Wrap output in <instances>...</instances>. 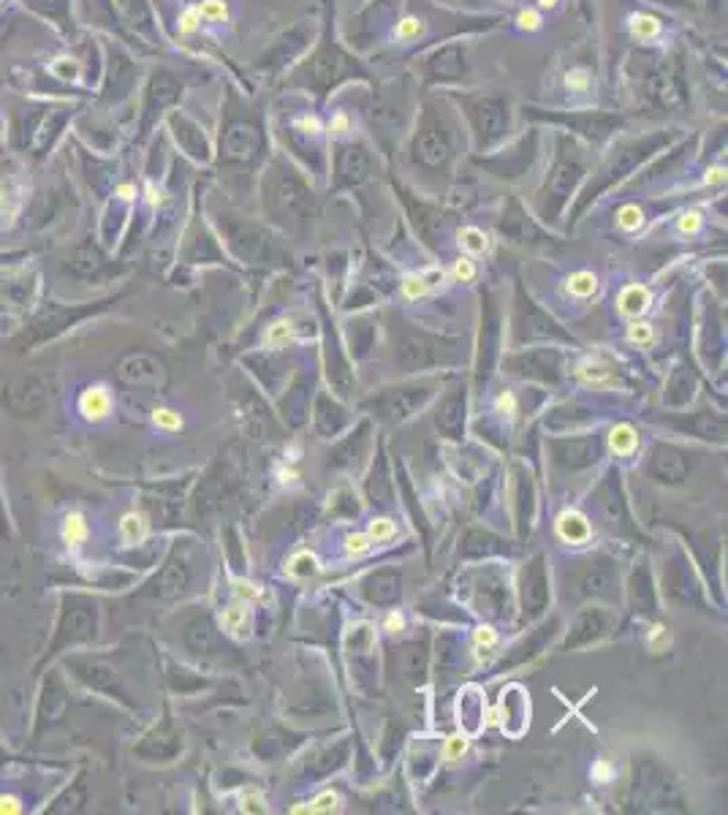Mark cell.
Listing matches in <instances>:
<instances>
[{"instance_id":"e575fe53","label":"cell","mask_w":728,"mask_h":815,"mask_svg":"<svg viewBox=\"0 0 728 815\" xmlns=\"http://www.w3.org/2000/svg\"><path fill=\"white\" fill-rule=\"evenodd\" d=\"M576 372H579V378L584 384H604V381H609V370L604 365H598V362H582Z\"/></svg>"},{"instance_id":"ac0fdd59","label":"cell","mask_w":728,"mask_h":815,"mask_svg":"<svg viewBox=\"0 0 728 815\" xmlns=\"http://www.w3.org/2000/svg\"><path fill=\"white\" fill-rule=\"evenodd\" d=\"M649 302H652V294H649V288L642 283L625 285L623 294H620V299H617L620 313H623V315H630V318L644 315L647 310H649Z\"/></svg>"},{"instance_id":"2e32d148","label":"cell","mask_w":728,"mask_h":815,"mask_svg":"<svg viewBox=\"0 0 728 815\" xmlns=\"http://www.w3.org/2000/svg\"><path fill=\"white\" fill-rule=\"evenodd\" d=\"M443 269L440 266H430V269H424V272H413V275H408L405 280H402V294H405V299H421V296H427L435 285L443 283Z\"/></svg>"},{"instance_id":"f1b7e54d","label":"cell","mask_w":728,"mask_h":815,"mask_svg":"<svg viewBox=\"0 0 728 815\" xmlns=\"http://www.w3.org/2000/svg\"><path fill=\"white\" fill-rule=\"evenodd\" d=\"M701 226H704V212H701L699 207H693V209H685V212L677 218V231H680V234H685V237H693V234H699V231H701Z\"/></svg>"},{"instance_id":"277c9868","label":"cell","mask_w":728,"mask_h":815,"mask_svg":"<svg viewBox=\"0 0 728 815\" xmlns=\"http://www.w3.org/2000/svg\"><path fill=\"white\" fill-rule=\"evenodd\" d=\"M264 152H270L267 115L229 93V109L223 112L220 125V158L248 166L261 161Z\"/></svg>"},{"instance_id":"7c38bea8","label":"cell","mask_w":728,"mask_h":815,"mask_svg":"<svg viewBox=\"0 0 728 815\" xmlns=\"http://www.w3.org/2000/svg\"><path fill=\"white\" fill-rule=\"evenodd\" d=\"M625 33L630 36V41H636L639 46H655L658 41H663L668 25L663 17H658L655 11L647 8H630L623 17Z\"/></svg>"},{"instance_id":"d4e9b609","label":"cell","mask_w":728,"mask_h":815,"mask_svg":"<svg viewBox=\"0 0 728 815\" xmlns=\"http://www.w3.org/2000/svg\"><path fill=\"white\" fill-rule=\"evenodd\" d=\"M120 535H123L128 544H139L142 538L147 535V519L142 514L131 511L120 519Z\"/></svg>"},{"instance_id":"ab89813d","label":"cell","mask_w":728,"mask_h":815,"mask_svg":"<svg viewBox=\"0 0 728 815\" xmlns=\"http://www.w3.org/2000/svg\"><path fill=\"white\" fill-rule=\"evenodd\" d=\"M231 585H234V595H237V601H253V598L261 595L258 587H256L253 582H245V579H234Z\"/></svg>"},{"instance_id":"d590c367","label":"cell","mask_w":728,"mask_h":815,"mask_svg":"<svg viewBox=\"0 0 728 815\" xmlns=\"http://www.w3.org/2000/svg\"><path fill=\"white\" fill-rule=\"evenodd\" d=\"M628 340H630L633 346H652L655 332H652V326L644 324V321H633V324L628 326Z\"/></svg>"},{"instance_id":"4dcf8cb0","label":"cell","mask_w":728,"mask_h":815,"mask_svg":"<svg viewBox=\"0 0 728 815\" xmlns=\"http://www.w3.org/2000/svg\"><path fill=\"white\" fill-rule=\"evenodd\" d=\"M397 533V525L392 522V519H373L370 522V528H367V538L370 541H375V544H383V541H389V538H395Z\"/></svg>"},{"instance_id":"cb8c5ba5","label":"cell","mask_w":728,"mask_h":815,"mask_svg":"<svg viewBox=\"0 0 728 815\" xmlns=\"http://www.w3.org/2000/svg\"><path fill=\"white\" fill-rule=\"evenodd\" d=\"M614 221H617V228H623V231H628V234H633V231H639V228L647 223V215L639 204H623V207L617 209Z\"/></svg>"},{"instance_id":"9c48e42d","label":"cell","mask_w":728,"mask_h":815,"mask_svg":"<svg viewBox=\"0 0 728 815\" xmlns=\"http://www.w3.org/2000/svg\"><path fill=\"white\" fill-rule=\"evenodd\" d=\"M315 30H318V25H315L312 20L296 22L291 30H286L280 39H274V44L267 46L264 55L253 63V65H256L258 71H264V74H277V71L289 68L296 58H302V55L312 46Z\"/></svg>"},{"instance_id":"9a60e30c","label":"cell","mask_w":728,"mask_h":815,"mask_svg":"<svg viewBox=\"0 0 728 815\" xmlns=\"http://www.w3.org/2000/svg\"><path fill=\"white\" fill-rule=\"evenodd\" d=\"M112 410V394L106 386H90L79 394V413L87 422H101Z\"/></svg>"},{"instance_id":"4316f807","label":"cell","mask_w":728,"mask_h":815,"mask_svg":"<svg viewBox=\"0 0 728 815\" xmlns=\"http://www.w3.org/2000/svg\"><path fill=\"white\" fill-rule=\"evenodd\" d=\"M245 622H248V614H245V604L242 601H234L229 609H223V614H220V625L231 636H239L242 628H245Z\"/></svg>"},{"instance_id":"44dd1931","label":"cell","mask_w":728,"mask_h":815,"mask_svg":"<svg viewBox=\"0 0 728 815\" xmlns=\"http://www.w3.org/2000/svg\"><path fill=\"white\" fill-rule=\"evenodd\" d=\"M565 291H568L571 296H576V299H590V296H595V291H598V275L590 272V269H579V272L568 275V280H565Z\"/></svg>"},{"instance_id":"3957f363","label":"cell","mask_w":728,"mask_h":815,"mask_svg":"<svg viewBox=\"0 0 728 815\" xmlns=\"http://www.w3.org/2000/svg\"><path fill=\"white\" fill-rule=\"evenodd\" d=\"M449 96L459 103V117L468 120V131L473 136L476 152H492L511 136L514 109H511L508 96L492 93V90H479V93L451 90Z\"/></svg>"},{"instance_id":"f546056e","label":"cell","mask_w":728,"mask_h":815,"mask_svg":"<svg viewBox=\"0 0 728 815\" xmlns=\"http://www.w3.org/2000/svg\"><path fill=\"white\" fill-rule=\"evenodd\" d=\"M293 337V324L291 321H277V324L270 326L267 332V346L270 348H283L289 346V340Z\"/></svg>"},{"instance_id":"ba28073f","label":"cell","mask_w":728,"mask_h":815,"mask_svg":"<svg viewBox=\"0 0 728 815\" xmlns=\"http://www.w3.org/2000/svg\"><path fill=\"white\" fill-rule=\"evenodd\" d=\"M465 44L462 41H451L430 49L421 60H416V74L427 87L435 84H459L468 74V63H465Z\"/></svg>"},{"instance_id":"8fae6325","label":"cell","mask_w":728,"mask_h":815,"mask_svg":"<svg viewBox=\"0 0 728 815\" xmlns=\"http://www.w3.org/2000/svg\"><path fill=\"white\" fill-rule=\"evenodd\" d=\"M367 109V106H364ZM364 109L359 106H351L348 98L337 96V101L329 103V112H326V136L329 142H345V139H356L359 128H362V115Z\"/></svg>"},{"instance_id":"d6986e66","label":"cell","mask_w":728,"mask_h":815,"mask_svg":"<svg viewBox=\"0 0 728 815\" xmlns=\"http://www.w3.org/2000/svg\"><path fill=\"white\" fill-rule=\"evenodd\" d=\"M196 11L199 22H209V25H223L231 20V0H199L190 6Z\"/></svg>"},{"instance_id":"b9f144b4","label":"cell","mask_w":728,"mask_h":815,"mask_svg":"<svg viewBox=\"0 0 728 815\" xmlns=\"http://www.w3.org/2000/svg\"><path fill=\"white\" fill-rule=\"evenodd\" d=\"M495 408H498L500 413L514 416V410H517V400H514V394H511V391H503L498 400H495Z\"/></svg>"},{"instance_id":"4fadbf2b","label":"cell","mask_w":728,"mask_h":815,"mask_svg":"<svg viewBox=\"0 0 728 815\" xmlns=\"http://www.w3.org/2000/svg\"><path fill=\"white\" fill-rule=\"evenodd\" d=\"M562 87H565V96L574 103H587L590 98H595V93H598L595 74H593V68L587 63H574L562 74Z\"/></svg>"},{"instance_id":"30bf717a","label":"cell","mask_w":728,"mask_h":815,"mask_svg":"<svg viewBox=\"0 0 728 815\" xmlns=\"http://www.w3.org/2000/svg\"><path fill=\"white\" fill-rule=\"evenodd\" d=\"M373 166V147L367 142H362L359 136L356 139H345V142H334V169H337V177H345V180H364L367 171Z\"/></svg>"},{"instance_id":"7402d4cb","label":"cell","mask_w":728,"mask_h":815,"mask_svg":"<svg viewBox=\"0 0 728 815\" xmlns=\"http://www.w3.org/2000/svg\"><path fill=\"white\" fill-rule=\"evenodd\" d=\"M609 448L617 454V457H628L639 448V432L630 427V424H617V427L609 432Z\"/></svg>"},{"instance_id":"484cf974","label":"cell","mask_w":728,"mask_h":815,"mask_svg":"<svg viewBox=\"0 0 728 815\" xmlns=\"http://www.w3.org/2000/svg\"><path fill=\"white\" fill-rule=\"evenodd\" d=\"M340 810V796L334 794V791H324V794L318 796V799H312L310 804H296V807H291L293 815L299 813H337Z\"/></svg>"},{"instance_id":"e0dca14e","label":"cell","mask_w":728,"mask_h":815,"mask_svg":"<svg viewBox=\"0 0 728 815\" xmlns=\"http://www.w3.org/2000/svg\"><path fill=\"white\" fill-rule=\"evenodd\" d=\"M590 522L584 519L579 511H562L557 516V535L565 544H584L590 538Z\"/></svg>"},{"instance_id":"52a82bcc","label":"cell","mask_w":728,"mask_h":815,"mask_svg":"<svg viewBox=\"0 0 728 815\" xmlns=\"http://www.w3.org/2000/svg\"><path fill=\"white\" fill-rule=\"evenodd\" d=\"M533 117H541L546 122H557L562 128L571 131V136H579L590 144H601L609 136H614L625 120L620 115L611 112H601V109H571V112H533Z\"/></svg>"},{"instance_id":"7dc6e473","label":"cell","mask_w":728,"mask_h":815,"mask_svg":"<svg viewBox=\"0 0 728 815\" xmlns=\"http://www.w3.org/2000/svg\"><path fill=\"white\" fill-rule=\"evenodd\" d=\"M536 8H538V11H549V14H552V11H560L562 0H536Z\"/></svg>"},{"instance_id":"bcb514c9","label":"cell","mask_w":728,"mask_h":815,"mask_svg":"<svg viewBox=\"0 0 728 815\" xmlns=\"http://www.w3.org/2000/svg\"><path fill=\"white\" fill-rule=\"evenodd\" d=\"M593 777H595V780H601V783H606V780L611 777V767H609L606 761L595 764V769H593Z\"/></svg>"},{"instance_id":"ffe728a7","label":"cell","mask_w":728,"mask_h":815,"mask_svg":"<svg viewBox=\"0 0 728 815\" xmlns=\"http://www.w3.org/2000/svg\"><path fill=\"white\" fill-rule=\"evenodd\" d=\"M60 535H62V544H65L68 549H77V547L82 544L84 538H87V519H84L82 511H71V514H65Z\"/></svg>"},{"instance_id":"7a4b0ae2","label":"cell","mask_w":728,"mask_h":815,"mask_svg":"<svg viewBox=\"0 0 728 815\" xmlns=\"http://www.w3.org/2000/svg\"><path fill=\"white\" fill-rule=\"evenodd\" d=\"M364 79V71L359 68V63L340 46V41L334 39V30L326 25L321 39L315 44L307 60L302 65H296V71L291 74V84L299 90H307L312 96H329L332 90H337L343 82L348 79Z\"/></svg>"},{"instance_id":"ee69618b","label":"cell","mask_w":728,"mask_h":815,"mask_svg":"<svg viewBox=\"0 0 728 815\" xmlns=\"http://www.w3.org/2000/svg\"><path fill=\"white\" fill-rule=\"evenodd\" d=\"M405 628V617L399 614V611H392L389 617H386V631L389 633H399Z\"/></svg>"},{"instance_id":"6da1fadb","label":"cell","mask_w":728,"mask_h":815,"mask_svg":"<svg viewBox=\"0 0 728 815\" xmlns=\"http://www.w3.org/2000/svg\"><path fill=\"white\" fill-rule=\"evenodd\" d=\"M462 139V117L443 98H427L418 103L416 120L408 131L405 152L416 166L443 169L457 155Z\"/></svg>"},{"instance_id":"83f0119b","label":"cell","mask_w":728,"mask_h":815,"mask_svg":"<svg viewBox=\"0 0 728 815\" xmlns=\"http://www.w3.org/2000/svg\"><path fill=\"white\" fill-rule=\"evenodd\" d=\"M514 25L522 33H538L543 27V14L536 6H522L517 11V17H514Z\"/></svg>"},{"instance_id":"f6af8a7d","label":"cell","mask_w":728,"mask_h":815,"mask_svg":"<svg viewBox=\"0 0 728 815\" xmlns=\"http://www.w3.org/2000/svg\"><path fill=\"white\" fill-rule=\"evenodd\" d=\"M649 6H661V8H687V0H644Z\"/></svg>"},{"instance_id":"8d00e7d4","label":"cell","mask_w":728,"mask_h":815,"mask_svg":"<svg viewBox=\"0 0 728 815\" xmlns=\"http://www.w3.org/2000/svg\"><path fill=\"white\" fill-rule=\"evenodd\" d=\"M468 739L465 736H449V742H446V748H443V758L449 761V764H454V761H459L462 755L468 753Z\"/></svg>"},{"instance_id":"836d02e7","label":"cell","mask_w":728,"mask_h":815,"mask_svg":"<svg viewBox=\"0 0 728 815\" xmlns=\"http://www.w3.org/2000/svg\"><path fill=\"white\" fill-rule=\"evenodd\" d=\"M239 807H242V813H267V799L261 791L248 788L239 794Z\"/></svg>"},{"instance_id":"1f68e13d","label":"cell","mask_w":728,"mask_h":815,"mask_svg":"<svg viewBox=\"0 0 728 815\" xmlns=\"http://www.w3.org/2000/svg\"><path fill=\"white\" fill-rule=\"evenodd\" d=\"M152 422H155V427L168 429V432L183 429V416L177 410H171V408H155L152 410Z\"/></svg>"},{"instance_id":"f35d334b","label":"cell","mask_w":728,"mask_h":815,"mask_svg":"<svg viewBox=\"0 0 728 815\" xmlns=\"http://www.w3.org/2000/svg\"><path fill=\"white\" fill-rule=\"evenodd\" d=\"M370 538H367V533H354V535H348L345 538V552L351 554V557H359V554H364V552L370 549Z\"/></svg>"},{"instance_id":"d6a6232c","label":"cell","mask_w":728,"mask_h":815,"mask_svg":"<svg viewBox=\"0 0 728 815\" xmlns=\"http://www.w3.org/2000/svg\"><path fill=\"white\" fill-rule=\"evenodd\" d=\"M451 275H454V280H459V283H470V280H476V275H479V269H476V261H473V256H459L457 261H454V269H451Z\"/></svg>"},{"instance_id":"603a6c76","label":"cell","mask_w":728,"mask_h":815,"mask_svg":"<svg viewBox=\"0 0 728 815\" xmlns=\"http://www.w3.org/2000/svg\"><path fill=\"white\" fill-rule=\"evenodd\" d=\"M457 242L459 247L468 253V256H484L487 250H489V237L481 231V228H476V226H465V228H459L457 234Z\"/></svg>"},{"instance_id":"74e56055","label":"cell","mask_w":728,"mask_h":815,"mask_svg":"<svg viewBox=\"0 0 728 815\" xmlns=\"http://www.w3.org/2000/svg\"><path fill=\"white\" fill-rule=\"evenodd\" d=\"M315 570V557L312 554H296L291 560V566L286 568V573H293V576H307Z\"/></svg>"},{"instance_id":"7bdbcfd3","label":"cell","mask_w":728,"mask_h":815,"mask_svg":"<svg viewBox=\"0 0 728 815\" xmlns=\"http://www.w3.org/2000/svg\"><path fill=\"white\" fill-rule=\"evenodd\" d=\"M3 813H8V815L22 813V802L17 799V796H0V815Z\"/></svg>"},{"instance_id":"5bb4252c","label":"cell","mask_w":728,"mask_h":815,"mask_svg":"<svg viewBox=\"0 0 728 815\" xmlns=\"http://www.w3.org/2000/svg\"><path fill=\"white\" fill-rule=\"evenodd\" d=\"M430 33V22L424 14L418 11H405L399 14L395 22H392V30H389V41L392 44H399V46H408V44H416V41H424Z\"/></svg>"},{"instance_id":"5b68a950","label":"cell","mask_w":728,"mask_h":815,"mask_svg":"<svg viewBox=\"0 0 728 815\" xmlns=\"http://www.w3.org/2000/svg\"><path fill=\"white\" fill-rule=\"evenodd\" d=\"M370 120L380 142H397L408 136L418 112V93L408 79H397L392 84L378 87L370 101Z\"/></svg>"},{"instance_id":"8992f818","label":"cell","mask_w":728,"mask_h":815,"mask_svg":"<svg viewBox=\"0 0 728 815\" xmlns=\"http://www.w3.org/2000/svg\"><path fill=\"white\" fill-rule=\"evenodd\" d=\"M277 117H274V131L277 139L283 142V147L289 152L296 155H310L318 161V166H324L326 152H329V136H326V125L324 117L318 112H312L307 103L299 106H277Z\"/></svg>"},{"instance_id":"60d3db41","label":"cell","mask_w":728,"mask_h":815,"mask_svg":"<svg viewBox=\"0 0 728 815\" xmlns=\"http://www.w3.org/2000/svg\"><path fill=\"white\" fill-rule=\"evenodd\" d=\"M473 639H476L479 647H492L498 641V633H495V628H489V625H481V628H476Z\"/></svg>"}]
</instances>
